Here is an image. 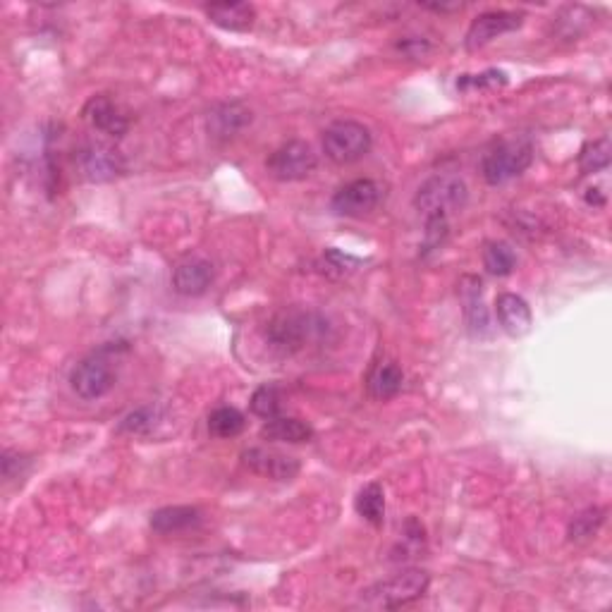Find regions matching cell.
Segmentation results:
<instances>
[{
    "instance_id": "6da1fadb",
    "label": "cell",
    "mask_w": 612,
    "mask_h": 612,
    "mask_svg": "<svg viewBox=\"0 0 612 612\" xmlns=\"http://www.w3.org/2000/svg\"><path fill=\"white\" fill-rule=\"evenodd\" d=\"M469 201L467 182L457 175H436L419 187L414 208L426 220H450Z\"/></svg>"
},
{
    "instance_id": "7a4b0ae2",
    "label": "cell",
    "mask_w": 612,
    "mask_h": 612,
    "mask_svg": "<svg viewBox=\"0 0 612 612\" xmlns=\"http://www.w3.org/2000/svg\"><path fill=\"white\" fill-rule=\"evenodd\" d=\"M431 577L424 569H402L395 577L378 581V584L369 586L366 591H361V603L366 608H378V610H395L402 605L414 603L416 598H421L428 591Z\"/></svg>"
},
{
    "instance_id": "3957f363",
    "label": "cell",
    "mask_w": 612,
    "mask_h": 612,
    "mask_svg": "<svg viewBox=\"0 0 612 612\" xmlns=\"http://www.w3.org/2000/svg\"><path fill=\"white\" fill-rule=\"evenodd\" d=\"M326 330V321L316 314H306V311H283L266 326L268 345L280 352H299L304 350L306 342H314Z\"/></svg>"
},
{
    "instance_id": "277c9868",
    "label": "cell",
    "mask_w": 612,
    "mask_h": 612,
    "mask_svg": "<svg viewBox=\"0 0 612 612\" xmlns=\"http://www.w3.org/2000/svg\"><path fill=\"white\" fill-rule=\"evenodd\" d=\"M534 163V146L524 139H510V142H500L483 156L481 173L488 185H505L524 173L529 165Z\"/></svg>"
},
{
    "instance_id": "5b68a950",
    "label": "cell",
    "mask_w": 612,
    "mask_h": 612,
    "mask_svg": "<svg viewBox=\"0 0 612 612\" xmlns=\"http://www.w3.org/2000/svg\"><path fill=\"white\" fill-rule=\"evenodd\" d=\"M369 127L357 120H338L323 132V151L333 163L350 165L371 151Z\"/></svg>"
},
{
    "instance_id": "8992f818",
    "label": "cell",
    "mask_w": 612,
    "mask_h": 612,
    "mask_svg": "<svg viewBox=\"0 0 612 612\" xmlns=\"http://www.w3.org/2000/svg\"><path fill=\"white\" fill-rule=\"evenodd\" d=\"M75 168L91 185H106L125 175L127 163L118 149L103 142H87L75 151Z\"/></svg>"
},
{
    "instance_id": "52a82bcc",
    "label": "cell",
    "mask_w": 612,
    "mask_h": 612,
    "mask_svg": "<svg viewBox=\"0 0 612 612\" xmlns=\"http://www.w3.org/2000/svg\"><path fill=\"white\" fill-rule=\"evenodd\" d=\"M70 385L82 400H99V397L108 395L115 385L113 364L103 352L91 354L72 369Z\"/></svg>"
},
{
    "instance_id": "ba28073f",
    "label": "cell",
    "mask_w": 612,
    "mask_h": 612,
    "mask_svg": "<svg viewBox=\"0 0 612 612\" xmlns=\"http://www.w3.org/2000/svg\"><path fill=\"white\" fill-rule=\"evenodd\" d=\"M383 197V187L378 185L376 180L361 177V180H352L347 182L345 187H340L338 192H335L333 201H330V206H333V211L338 213V216L364 218L383 204Z\"/></svg>"
},
{
    "instance_id": "9c48e42d",
    "label": "cell",
    "mask_w": 612,
    "mask_h": 612,
    "mask_svg": "<svg viewBox=\"0 0 612 612\" xmlns=\"http://www.w3.org/2000/svg\"><path fill=\"white\" fill-rule=\"evenodd\" d=\"M316 153L306 142H287L271 153L266 170L280 182H297L314 173Z\"/></svg>"
},
{
    "instance_id": "30bf717a",
    "label": "cell",
    "mask_w": 612,
    "mask_h": 612,
    "mask_svg": "<svg viewBox=\"0 0 612 612\" xmlns=\"http://www.w3.org/2000/svg\"><path fill=\"white\" fill-rule=\"evenodd\" d=\"M522 24H524L522 12H512V10L483 12V15H479L474 22H471L467 39H464V46H467L469 51H479V48L488 46L493 39H498V36L517 32Z\"/></svg>"
},
{
    "instance_id": "8fae6325",
    "label": "cell",
    "mask_w": 612,
    "mask_h": 612,
    "mask_svg": "<svg viewBox=\"0 0 612 612\" xmlns=\"http://www.w3.org/2000/svg\"><path fill=\"white\" fill-rule=\"evenodd\" d=\"M242 464L249 471H254V474L263 476V479H273V481H292L299 474V469H302L297 457L268 448L244 450Z\"/></svg>"
},
{
    "instance_id": "7c38bea8",
    "label": "cell",
    "mask_w": 612,
    "mask_h": 612,
    "mask_svg": "<svg viewBox=\"0 0 612 612\" xmlns=\"http://www.w3.org/2000/svg\"><path fill=\"white\" fill-rule=\"evenodd\" d=\"M459 299L464 306V321H467L469 333L474 338H483L491 330V321H488V309L483 304V283L476 275H464L459 280Z\"/></svg>"
},
{
    "instance_id": "4fadbf2b",
    "label": "cell",
    "mask_w": 612,
    "mask_h": 612,
    "mask_svg": "<svg viewBox=\"0 0 612 612\" xmlns=\"http://www.w3.org/2000/svg\"><path fill=\"white\" fill-rule=\"evenodd\" d=\"M495 316H498L500 328L510 338H524L531 326H534L531 306L526 304L524 297L514 295V292H503V295L495 299Z\"/></svg>"
},
{
    "instance_id": "5bb4252c",
    "label": "cell",
    "mask_w": 612,
    "mask_h": 612,
    "mask_svg": "<svg viewBox=\"0 0 612 612\" xmlns=\"http://www.w3.org/2000/svg\"><path fill=\"white\" fill-rule=\"evenodd\" d=\"M84 118L94 130H99L108 137L120 139L130 130V120L122 110L115 106L108 96H94L87 106H84Z\"/></svg>"
},
{
    "instance_id": "9a60e30c",
    "label": "cell",
    "mask_w": 612,
    "mask_h": 612,
    "mask_svg": "<svg viewBox=\"0 0 612 612\" xmlns=\"http://www.w3.org/2000/svg\"><path fill=\"white\" fill-rule=\"evenodd\" d=\"M213 263L206 259H187L175 268L173 287L185 297H199L213 283Z\"/></svg>"
},
{
    "instance_id": "2e32d148",
    "label": "cell",
    "mask_w": 612,
    "mask_h": 612,
    "mask_svg": "<svg viewBox=\"0 0 612 612\" xmlns=\"http://www.w3.org/2000/svg\"><path fill=\"white\" fill-rule=\"evenodd\" d=\"M249 122H252V110L244 106V103H220L208 115V132L216 139H230L237 132H242Z\"/></svg>"
},
{
    "instance_id": "e0dca14e",
    "label": "cell",
    "mask_w": 612,
    "mask_h": 612,
    "mask_svg": "<svg viewBox=\"0 0 612 612\" xmlns=\"http://www.w3.org/2000/svg\"><path fill=\"white\" fill-rule=\"evenodd\" d=\"M204 519L199 507L192 505H173V507H161L151 514V529L156 534H182V531L197 529Z\"/></svg>"
},
{
    "instance_id": "ac0fdd59",
    "label": "cell",
    "mask_w": 612,
    "mask_h": 612,
    "mask_svg": "<svg viewBox=\"0 0 612 612\" xmlns=\"http://www.w3.org/2000/svg\"><path fill=\"white\" fill-rule=\"evenodd\" d=\"M206 17L228 32H247L254 27L256 10L249 3H213L206 5Z\"/></svg>"
},
{
    "instance_id": "d6986e66",
    "label": "cell",
    "mask_w": 612,
    "mask_h": 612,
    "mask_svg": "<svg viewBox=\"0 0 612 612\" xmlns=\"http://www.w3.org/2000/svg\"><path fill=\"white\" fill-rule=\"evenodd\" d=\"M261 438L271 440V443H309L314 438V428L304 424L302 419H292V416H275L268 419L261 428Z\"/></svg>"
},
{
    "instance_id": "ffe728a7",
    "label": "cell",
    "mask_w": 612,
    "mask_h": 612,
    "mask_svg": "<svg viewBox=\"0 0 612 612\" xmlns=\"http://www.w3.org/2000/svg\"><path fill=\"white\" fill-rule=\"evenodd\" d=\"M402 381H405V373H402L395 361H381V364H376L371 369L366 388H369V395L373 400H390V397L400 393Z\"/></svg>"
},
{
    "instance_id": "44dd1931",
    "label": "cell",
    "mask_w": 612,
    "mask_h": 612,
    "mask_svg": "<svg viewBox=\"0 0 612 612\" xmlns=\"http://www.w3.org/2000/svg\"><path fill=\"white\" fill-rule=\"evenodd\" d=\"M359 517H364L366 522L373 526H381L385 519V491L381 483L371 481L361 488L357 500H354Z\"/></svg>"
},
{
    "instance_id": "7402d4cb",
    "label": "cell",
    "mask_w": 612,
    "mask_h": 612,
    "mask_svg": "<svg viewBox=\"0 0 612 612\" xmlns=\"http://www.w3.org/2000/svg\"><path fill=\"white\" fill-rule=\"evenodd\" d=\"M483 266L491 275L505 278L517 268V254L507 242H488L483 249Z\"/></svg>"
},
{
    "instance_id": "603a6c76",
    "label": "cell",
    "mask_w": 612,
    "mask_h": 612,
    "mask_svg": "<svg viewBox=\"0 0 612 612\" xmlns=\"http://www.w3.org/2000/svg\"><path fill=\"white\" fill-rule=\"evenodd\" d=\"M244 426H247L244 414L235 407H218L216 412H211V416H208V431H211L216 438L240 436Z\"/></svg>"
},
{
    "instance_id": "cb8c5ba5",
    "label": "cell",
    "mask_w": 612,
    "mask_h": 612,
    "mask_svg": "<svg viewBox=\"0 0 612 612\" xmlns=\"http://www.w3.org/2000/svg\"><path fill=\"white\" fill-rule=\"evenodd\" d=\"M610 137H601L596 142H589L579 153V168L581 173H601L610 165Z\"/></svg>"
},
{
    "instance_id": "d4e9b609",
    "label": "cell",
    "mask_w": 612,
    "mask_h": 612,
    "mask_svg": "<svg viewBox=\"0 0 612 612\" xmlns=\"http://www.w3.org/2000/svg\"><path fill=\"white\" fill-rule=\"evenodd\" d=\"M158 419H161V409L158 407H139L120 421L118 431L130 433V436H146L156 428Z\"/></svg>"
},
{
    "instance_id": "484cf974",
    "label": "cell",
    "mask_w": 612,
    "mask_h": 612,
    "mask_svg": "<svg viewBox=\"0 0 612 612\" xmlns=\"http://www.w3.org/2000/svg\"><path fill=\"white\" fill-rule=\"evenodd\" d=\"M605 522V510L603 507H589V510H584L577 517L572 519V524H569V541H586V538H591L596 534L598 529H601Z\"/></svg>"
},
{
    "instance_id": "4316f807",
    "label": "cell",
    "mask_w": 612,
    "mask_h": 612,
    "mask_svg": "<svg viewBox=\"0 0 612 612\" xmlns=\"http://www.w3.org/2000/svg\"><path fill=\"white\" fill-rule=\"evenodd\" d=\"M507 84V75L503 70H486L481 75H462L457 79L459 91H493Z\"/></svg>"
},
{
    "instance_id": "83f0119b",
    "label": "cell",
    "mask_w": 612,
    "mask_h": 612,
    "mask_svg": "<svg viewBox=\"0 0 612 612\" xmlns=\"http://www.w3.org/2000/svg\"><path fill=\"white\" fill-rule=\"evenodd\" d=\"M252 412L266 421L280 416V390L275 385H261L252 395Z\"/></svg>"
},
{
    "instance_id": "f1b7e54d",
    "label": "cell",
    "mask_w": 612,
    "mask_h": 612,
    "mask_svg": "<svg viewBox=\"0 0 612 612\" xmlns=\"http://www.w3.org/2000/svg\"><path fill=\"white\" fill-rule=\"evenodd\" d=\"M0 462H3V479L12 481V479H17V476H22L24 471L29 469L32 459L20 455V452H15V450H5Z\"/></svg>"
},
{
    "instance_id": "f546056e",
    "label": "cell",
    "mask_w": 612,
    "mask_h": 612,
    "mask_svg": "<svg viewBox=\"0 0 612 612\" xmlns=\"http://www.w3.org/2000/svg\"><path fill=\"white\" fill-rule=\"evenodd\" d=\"M400 51L412 55V58H419V55H426L428 51H431V46H428L426 41H402Z\"/></svg>"
}]
</instances>
